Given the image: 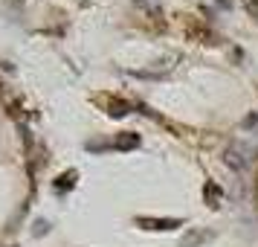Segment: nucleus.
<instances>
[{
    "mask_svg": "<svg viewBox=\"0 0 258 247\" xmlns=\"http://www.w3.org/2000/svg\"><path fill=\"white\" fill-rule=\"evenodd\" d=\"M142 227H148V230H171V227H180V221L177 218H140Z\"/></svg>",
    "mask_w": 258,
    "mask_h": 247,
    "instance_id": "1",
    "label": "nucleus"
},
{
    "mask_svg": "<svg viewBox=\"0 0 258 247\" xmlns=\"http://www.w3.org/2000/svg\"><path fill=\"white\" fill-rule=\"evenodd\" d=\"M137 142H140V137H128V140H119L116 145L119 149H128V145H137Z\"/></svg>",
    "mask_w": 258,
    "mask_h": 247,
    "instance_id": "2",
    "label": "nucleus"
},
{
    "mask_svg": "<svg viewBox=\"0 0 258 247\" xmlns=\"http://www.w3.org/2000/svg\"><path fill=\"white\" fill-rule=\"evenodd\" d=\"M246 9H249V12H255V15H258V0H249V3H246Z\"/></svg>",
    "mask_w": 258,
    "mask_h": 247,
    "instance_id": "3",
    "label": "nucleus"
}]
</instances>
